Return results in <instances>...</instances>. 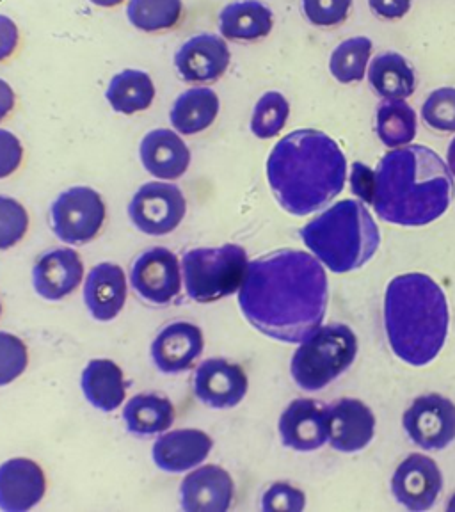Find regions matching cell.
<instances>
[{
	"label": "cell",
	"instance_id": "d6986e66",
	"mask_svg": "<svg viewBox=\"0 0 455 512\" xmlns=\"http://www.w3.org/2000/svg\"><path fill=\"white\" fill-rule=\"evenodd\" d=\"M84 278V264L75 249L48 251L32 269V287L47 301H61L73 294Z\"/></svg>",
	"mask_w": 455,
	"mask_h": 512
},
{
	"label": "cell",
	"instance_id": "8d00e7d4",
	"mask_svg": "<svg viewBox=\"0 0 455 512\" xmlns=\"http://www.w3.org/2000/svg\"><path fill=\"white\" fill-rule=\"evenodd\" d=\"M352 8V0H303L304 16L317 27L344 24Z\"/></svg>",
	"mask_w": 455,
	"mask_h": 512
},
{
	"label": "cell",
	"instance_id": "8fae6325",
	"mask_svg": "<svg viewBox=\"0 0 455 512\" xmlns=\"http://www.w3.org/2000/svg\"><path fill=\"white\" fill-rule=\"evenodd\" d=\"M232 63V52L221 34H194L176 50L178 77L189 84H210L221 79Z\"/></svg>",
	"mask_w": 455,
	"mask_h": 512
},
{
	"label": "cell",
	"instance_id": "83f0119b",
	"mask_svg": "<svg viewBox=\"0 0 455 512\" xmlns=\"http://www.w3.org/2000/svg\"><path fill=\"white\" fill-rule=\"evenodd\" d=\"M155 84L150 73L137 68H125L112 77L105 89V100L112 111L123 116H134L148 111L155 100Z\"/></svg>",
	"mask_w": 455,
	"mask_h": 512
},
{
	"label": "cell",
	"instance_id": "b9f144b4",
	"mask_svg": "<svg viewBox=\"0 0 455 512\" xmlns=\"http://www.w3.org/2000/svg\"><path fill=\"white\" fill-rule=\"evenodd\" d=\"M368 6L381 18L397 20L408 15L413 0H368Z\"/></svg>",
	"mask_w": 455,
	"mask_h": 512
},
{
	"label": "cell",
	"instance_id": "e575fe53",
	"mask_svg": "<svg viewBox=\"0 0 455 512\" xmlns=\"http://www.w3.org/2000/svg\"><path fill=\"white\" fill-rule=\"evenodd\" d=\"M422 118L432 130L454 134L455 132V88H440L432 91L422 105Z\"/></svg>",
	"mask_w": 455,
	"mask_h": 512
},
{
	"label": "cell",
	"instance_id": "f6af8a7d",
	"mask_svg": "<svg viewBox=\"0 0 455 512\" xmlns=\"http://www.w3.org/2000/svg\"><path fill=\"white\" fill-rule=\"evenodd\" d=\"M89 2H91L93 6H98V8L111 9L118 8L125 0H89Z\"/></svg>",
	"mask_w": 455,
	"mask_h": 512
},
{
	"label": "cell",
	"instance_id": "60d3db41",
	"mask_svg": "<svg viewBox=\"0 0 455 512\" xmlns=\"http://www.w3.org/2000/svg\"><path fill=\"white\" fill-rule=\"evenodd\" d=\"M20 43V31L13 18L0 13V63L15 54Z\"/></svg>",
	"mask_w": 455,
	"mask_h": 512
},
{
	"label": "cell",
	"instance_id": "4dcf8cb0",
	"mask_svg": "<svg viewBox=\"0 0 455 512\" xmlns=\"http://www.w3.org/2000/svg\"><path fill=\"white\" fill-rule=\"evenodd\" d=\"M184 15L182 0H128L127 18L141 32L171 31Z\"/></svg>",
	"mask_w": 455,
	"mask_h": 512
},
{
	"label": "cell",
	"instance_id": "4fadbf2b",
	"mask_svg": "<svg viewBox=\"0 0 455 512\" xmlns=\"http://www.w3.org/2000/svg\"><path fill=\"white\" fill-rule=\"evenodd\" d=\"M443 491L438 463L424 454H411L397 466L392 477L393 498L408 511H429Z\"/></svg>",
	"mask_w": 455,
	"mask_h": 512
},
{
	"label": "cell",
	"instance_id": "4316f807",
	"mask_svg": "<svg viewBox=\"0 0 455 512\" xmlns=\"http://www.w3.org/2000/svg\"><path fill=\"white\" fill-rule=\"evenodd\" d=\"M367 77L372 91L383 100H406L415 93V70L397 52L377 54L370 61Z\"/></svg>",
	"mask_w": 455,
	"mask_h": 512
},
{
	"label": "cell",
	"instance_id": "52a82bcc",
	"mask_svg": "<svg viewBox=\"0 0 455 512\" xmlns=\"http://www.w3.org/2000/svg\"><path fill=\"white\" fill-rule=\"evenodd\" d=\"M248 253L239 244L198 248L182 256L187 296L196 303H216L239 292L248 271Z\"/></svg>",
	"mask_w": 455,
	"mask_h": 512
},
{
	"label": "cell",
	"instance_id": "74e56055",
	"mask_svg": "<svg viewBox=\"0 0 455 512\" xmlns=\"http://www.w3.org/2000/svg\"><path fill=\"white\" fill-rule=\"evenodd\" d=\"M306 507L304 491L290 482H274L262 496L265 512H301Z\"/></svg>",
	"mask_w": 455,
	"mask_h": 512
},
{
	"label": "cell",
	"instance_id": "836d02e7",
	"mask_svg": "<svg viewBox=\"0 0 455 512\" xmlns=\"http://www.w3.org/2000/svg\"><path fill=\"white\" fill-rule=\"evenodd\" d=\"M29 230V214L20 201L0 194V251L15 248Z\"/></svg>",
	"mask_w": 455,
	"mask_h": 512
},
{
	"label": "cell",
	"instance_id": "277c9868",
	"mask_svg": "<svg viewBox=\"0 0 455 512\" xmlns=\"http://www.w3.org/2000/svg\"><path fill=\"white\" fill-rule=\"evenodd\" d=\"M450 326L443 288L424 272L395 276L384 292V329L399 360L425 367L440 356Z\"/></svg>",
	"mask_w": 455,
	"mask_h": 512
},
{
	"label": "cell",
	"instance_id": "484cf974",
	"mask_svg": "<svg viewBox=\"0 0 455 512\" xmlns=\"http://www.w3.org/2000/svg\"><path fill=\"white\" fill-rule=\"evenodd\" d=\"M80 388L93 408L112 413L127 397V381L118 363L112 360H91L82 370Z\"/></svg>",
	"mask_w": 455,
	"mask_h": 512
},
{
	"label": "cell",
	"instance_id": "603a6c76",
	"mask_svg": "<svg viewBox=\"0 0 455 512\" xmlns=\"http://www.w3.org/2000/svg\"><path fill=\"white\" fill-rule=\"evenodd\" d=\"M127 276L120 265L98 264L84 283V301L93 319L109 322L120 315L127 303Z\"/></svg>",
	"mask_w": 455,
	"mask_h": 512
},
{
	"label": "cell",
	"instance_id": "bcb514c9",
	"mask_svg": "<svg viewBox=\"0 0 455 512\" xmlns=\"http://www.w3.org/2000/svg\"><path fill=\"white\" fill-rule=\"evenodd\" d=\"M447 511L455 512V493L454 495L450 496V500H448Z\"/></svg>",
	"mask_w": 455,
	"mask_h": 512
},
{
	"label": "cell",
	"instance_id": "8992f818",
	"mask_svg": "<svg viewBox=\"0 0 455 512\" xmlns=\"http://www.w3.org/2000/svg\"><path fill=\"white\" fill-rule=\"evenodd\" d=\"M358 356V336L345 324L320 326L290 361V374L304 392H320L345 374Z\"/></svg>",
	"mask_w": 455,
	"mask_h": 512
},
{
	"label": "cell",
	"instance_id": "7dc6e473",
	"mask_svg": "<svg viewBox=\"0 0 455 512\" xmlns=\"http://www.w3.org/2000/svg\"><path fill=\"white\" fill-rule=\"evenodd\" d=\"M0 313H2V304H0Z\"/></svg>",
	"mask_w": 455,
	"mask_h": 512
},
{
	"label": "cell",
	"instance_id": "6da1fadb",
	"mask_svg": "<svg viewBox=\"0 0 455 512\" xmlns=\"http://www.w3.org/2000/svg\"><path fill=\"white\" fill-rule=\"evenodd\" d=\"M328 299L324 265L299 249H278L249 262L239 288L249 324L285 344H301L322 326Z\"/></svg>",
	"mask_w": 455,
	"mask_h": 512
},
{
	"label": "cell",
	"instance_id": "ba28073f",
	"mask_svg": "<svg viewBox=\"0 0 455 512\" xmlns=\"http://www.w3.org/2000/svg\"><path fill=\"white\" fill-rule=\"evenodd\" d=\"M107 217L104 198L91 187L75 185L61 192L50 207L52 232L66 244H88L96 239Z\"/></svg>",
	"mask_w": 455,
	"mask_h": 512
},
{
	"label": "cell",
	"instance_id": "5bb4252c",
	"mask_svg": "<svg viewBox=\"0 0 455 512\" xmlns=\"http://www.w3.org/2000/svg\"><path fill=\"white\" fill-rule=\"evenodd\" d=\"M281 443L296 452H313L329 441V408L319 400L290 402L278 422Z\"/></svg>",
	"mask_w": 455,
	"mask_h": 512
},
{
	"label": "cell",
	"instance_id": "9a60e30c",
	"mask_svg": "<svg viewBox=\"0 0 455 512\" xmlns=\"http://www.w3.org/2000/svg\"><path fill=\"white\" fill-rule=\"evenodd\" d=\"M249 381L239 363L210 358L201 363L194 376V393L212 409H232L248 395Z\"/></svg>",
	"mask_w": 455,
	"mask_h": 512
},
{
	"label": "cell",
	"instance_id": "f35d334b",
	"mask_svg": "<svg viewBox=\"0 0 455 512\" xmlns=\"http://www.w3.org/2000/svg\"><path fill=\"white\" fill-rule=\"evenodd\" d=\"M24 162V146L22 141L9 132L0 128V180L15 175Z\"/></svg>",
	"mask_w": 455,
	"mask_h": 512
},
{
	"label": "cell",
	"instance_id": "d4e9b609",
	"mask_svg": "<svg viewBox=\"0 0 455 512\" xmlns=\"http://www.w3.org/2000/svg\"><path fill=\"white\" fill-rule=\"evenodd\" d=\"M221 111V100L212 88L196 86L176 96L169 121L180 136H196L214 125Z\"/></svg>",
	"mask_w": 455,
	"mask_h": 512
},
{
	"label": "cell",
	"instance_id": "7a4b0ae2",
	"mask_svg": "<svg viewBox=\"0 0 455 512\" xmlns=\"http://www.w3.org/2000/svg\"><path fill=\"white\" fill-rule=\"evenodd\" d=\"M265 171L280 207L304 217L328 207L342 194L347 159L333 137L315 128H301L274 144Z\"/></svg>",
	"mask_w": 455,
	"mask_h": 512
},
{
	"label": "cell",
	"instance_id": "cb8c5ba5",
	"mask_svg": "<svg viewBox=\"0 0 455 512\" xmlns=\"http://www.w3.org/2000/svg\"><path fill=\"white\" fill-rule=\"evenodd\" d=\"M274 27V13L262 0H235L219 13V34L226 41L264 40Z\"/></svg>",
	"mask_w": 455,
	"mask_h": 512
},
{
	"label": "cell",
	"instance_id": "ee69618b",
	"mask_svg": "<svg viewBox=\"0 0 455 512\" xmlns=\"http://www.w3.org/2000/svg\"><path fill=\"white\" fill-rule=\"evenodd\" d=\"M447 166L452 176H455V137L450 141V144H448Z\"/></svg>",
	"mask_w": 455,
	"mask_h": 512
},
{
	"label": "cell",
	"instance_id": "2e32d148",
	"mask_svg": "<svg viewBox=\"0 0 455 512\" xmlns=\"http://www.w3.org/2000/svg\"><path fill=\"white\" fill-rule=\"evenodd\" d=\"M376 415L360 399L344 397L329 408V445L336 452L354 454L376 436Z\"/></svg>",
	"mask_w": 455,
	"mask_h": 512
},
{
	"label": "cell",
	"instance_id": "30bf717a",
	"mask_svg": "<svg viewBox=\"0 0 455 512\" xmlns=\"http://www.w3.org/2000/svg\"><path fill=\"white\" fill-rule=\"evenodd\" d=\"M402 425L416 447L443 450L455 441V404L441 393H425L404 411Z\"/></svg>",
	"mask_w": 455,
	"mask_h": 512
},
{
	"label": "cell",
	"instance_id": "7bdbcfd3",
	"mask_svg": "<svg viewBox=\"0 0 455 512\" xmlns=\"http://www.w3.org/2000/svg\"><path fill=\"white\" fill-rule=\"evenodd\" d=\"M16 95L8 80L0 79V123L15 109Z\"/></svg>",
	"mask_w": 455,
	"mask_h": 512
},
{
	"label": "cell",
	"instance_id": "ffe728a7",
	"mask_svg": "<svg viewBox=\"0 0 455 512\" xmlns=\"http://www.w3.org/2000/svg\"><path fill=\"white\" fill-rule=\"evenodd\" d=\"M139 157L144 169L164 182L182 178L192 159L187 143L171 128H155L148 132L139 146Z\"/></svg>",
	"mask_w": 455,
	"mask_h": 512
},
{
	"label": "cell",
	"instance_id": "e0dca14e",
	"mask_svg": "<svg viewBox=\"0 0 455 512\" xmlns=\"http://www.w3.org/2000/svg\"><path fill=\"white\" fill-rule=\"evenodd\" d=\"M233 498L232 475L217 464L194 468L180 486V505L187 512H226Z\"/></svg>",
	"mask_w": 455,
	"mask_h": 512
},
{
	"label": "cell",
	"instance_id": "5b68a950",
	"mask_svg": "<svg viewBox=\"0 0 455 512\" xmlns=\"http://www.w3.org/2000/svg\"><path fill=\"white\" fill-rule=\"evenodd\" d=\"M301 239L320 264L336 274L358 271L381 246L376 219L356 200L338 201L324 210L304 226Z\"/></svg>",
	"mask_w": 455,
	"mask_h": 512
},
{
	"label": "cell",
	"instance_id": "3957f363",
	"mask_svg": "<svg viewBox=\"0 0 455 512\" xmlns=\"http://www.w3.org/2000/svg\"><path fill=\"white\" fill-rule=\"evenodd\" d=\"M372 207L384 223L420 228L438 221L455 196L454 176L440 155L420 144L395 148L379 160Z\"/></svg>",
	"mask_w": 455,
	"mask_h": 512
},
{
	"label": "cell",
	"instance_id": "f546056e",
	"mask_svg": "<svg viewBox=\"0 0 455 512\" xmlns=\"http://www.w3.org/2000/svg\"><path fill=\"white\" fill-rule=\"evenodd\" d=\"M379 141L388 148H402L415 141L418 132L416 112L406 100H383L376 112Z\"/></svg>",
	"mask_w": 455,
	"mask_h": 512
},
{
	"label": "cell",
	"instance_id": "9c48e42d",
	"mask_svg": "<svg viewBox=\"0 0 455 512\" xmlns=\"http://www.w3.org/2000/svg\"><path fill=\"white\" fill-rule=\"evenodd\" d=\"M187 214V200L178 185L164 180L137 189L128 203V217L139 232L162 237L175 232Z\"/></svg>",
	"mask_w": 455,
	"mask_h": 512
},
{
	"label": "cell",
	"instance_id": "1f68e13d",
	"mask_svg": "<svg viewBox=\"0 0 455 512\" xmlns=\"http://www.w3.org/2000/svg\"><path fill=\"white\" fill-rule=\"evenodd\" d=\"M372 56V41L367 36H356L342 41L329 59V72L340 84H354L367 77Z\"/></svg>",
	"mask_w": 455,
	"mask_h": 512
},
{
	"label": "cell",
	"instance_id": "ac0fdd59",
	"mask_svg": "<svg viewBox=\"0 0 455 512\" xmlns=\"http://www.w3.org/2000/svg\"><path fill=\"white\" fill-rule=\"evenodd\" d=\"M47 493V477L40 464L25 457L0 464V509L6 512L31 511Z\"/></svg>",
	"mask_w": 455,
	"mask_h": 512
},
{
	"label": "cell",
	"instance_id": "d6a6232c",
	"mask_svg": "<svg viewBox=\"0 0 455 512\" xmlns=\"http://www.w3.org/2000/svg\"><path fill=\"white\" fill-rule=\"evenodd\" d=\"M290 116V104L287 96L280 91H267L258 98L253 116H251V132L258 139H274L281 134Z\"/></svg>",
	"mask_w": 455,
	"mask_h": 512
},
{
	"label": "cell",
	"instance_id": "f1b7e54d",
	"mask_svg": "<svg viewBox=\"0 0 455 512\" xmlns=\"http://www.w3.org/2000/svg\"><path fill=\"white\" fill-rule=\"evenodd\" d=\"M123 420L136 436L162 434L175 422V406L159 393H139L125 404Z\"/></svg>",
	"mask_w": 455,
	"mask_h": 512
},
{
	"label": "cell",
	"instance_id": "ab89813d",
	"mask_svg": "<svg viewBox=\"0 0 455 512\" xmlns=\"http://www.w3.org/2000/svg\"><path fill=\"white\" fill-rule=\"evenodd\" d=\"M351 191L358 200L372 205L376 192V171L363 162H354L351 169Z\"/></svg>",
	"mask_w": 455,
	"mask_h": 512
},
{
	"label": "cell",
	"instance_id": "7c38bea8",
	"mask_svg": "<svg viewBox=\"0 0 455 512\" xmlns=\"http://www.w3.org/2000/svg\"><path fill=\"white\" fill-rule=\"evenodd\" d=\"M130 285L148 303L169 304L182 290V264L169 249H150L132 265Z\"/></svg>",
	"mask_w": 455,
	"mask_h": 512
},
{
	"label": "cell",
	"instance_id": "44dd1931",
	"mask_svg": "<svg viewBox=\"0 0 455 512\" xmlns=\"http://www.w3.org/2000/svg\"><path fill=\"white\" fill-rule=\"evenodd\" d=\"M214 448V440L200 429L162 432L153 443V463L162 472L182 473L198 468Z\"/></svg>",
	"mask_w": 455,
	"mask_h": 512
},
{
	"label": "cell",
	"instance_id": "7402d4cb",
	"mask_svg": "<svg viewBox=\"0 0 455 512\" xmlns=\"http://www.w3.org/2000/svg\"><path fill=\"white\" fill-rule=\"evenodd\" d=\"M203 347V331L196 324L173 322L153 340V363L164 374H180L196 363Z\"/></svg>",
	"mask_w": 455,
	"mask_h": 512
},
{
	"label": "cell",
	"instance_id": "d590c367",
	"mask_svg": "<svg viewBox=\"0 0 455 512\" xmlns=\"http://www.w3.org/2000/svg\"><path fill=\"white\" fill-rule=\"evenodd\" d=\"M29 365V351L22 338L0 331V386L16 381Z\"/></svg>",
	"mask_w": 455,
	"mask_h": 512
}]
</instances>
